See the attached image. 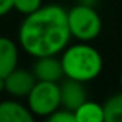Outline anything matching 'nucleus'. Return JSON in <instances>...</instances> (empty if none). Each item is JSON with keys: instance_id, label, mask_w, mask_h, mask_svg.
Instances as JSON below:
<instances>
[{"instance_id": "nucleus-12", "label": "nucleus", "mask_w": 122, "mask_h": 122, "mask_svg": "<svg viewBox=\"0 0 122 122\" xmlns=\"http://www.w3.org/2000/svg\"><path fill=\"white\" fill-rule=\"evenodd\" d=\"M40 6H42V0H15L13 2V9L25 16L36 12Z\"/></svg>"}, {"instance_id": "nucleus-16", "label": "nucleus", "mask_w": 122, "mask_h": 122, "mask_svg": "<svg viewBox=\"0 0 122 122\" xmlns=\"http://www.w3.org/2000/svg\"><path fill=\"white\" fill-rule=\"evenodd\" d=\"M119 83H121V88H122V72H121V76H119Z\"/></svg>"}, {"instance_id": "nucleus-15", "label": "nucleus", "mask_w": 122, "mask_h": 122, "mask_svg": "<svg viewBox=\"0 0 122 122\" xmlns=\"http://www.w3.org/2000/svg\"><path fill=\"white\" fill-rule=\"evenodd\" d=\"M5 91V78H0V93Z\"/></svg>"}, {"instance_id": "nucleus-8", "label": "nucleus", "mask_w": 122, "mask_h": 122, "mask_svg": "<svg viewBox=\"0 0 122 122\" xmlns=\"http://www.w3.org/2000/svg\"><path fill=\"white\" fill-rule=\"evenodd\" d=\"M19 52L16 43L5 36H0V78H6L17 68Z\"/></svg>"}, {"instance_id": "nucleus-3", "label": "nucleus", "mask_w": 122, "mask_h": 122, "mask_svg": "<svg viewBox=\"0 0 122 122\" xmlns=\"http://www.w3.org/2000/svg\"><path fill=\"white\" fill-rule=\"evenodd\" d=\"M66 13L71 36L81 42H89L98 37L102 30V19L91 5L79 3L66 10Z\"/></svg>"}, {"instance_id": "nucleus-10", "label": "nucleus", "mask_w": 122, "mask_h": 122, "mask_svg": "<svg viewBox=\"0 0 122 122\" xmlns=\"http://www.w3.org/2000/svg\"><path fill=\"white\" fill-rule=\"evenodd\" d=\"M75 119L76 122H103V108L98 102L85 101L82 102L75 111Z\"/></svg>"}, {"instance_id": "nucleus-5", "label": "nucleus", "mask_w": 122, "mask_h": 122, "mask_svg": "<svg viewBox=\"0 0 122 122\" xmlns=\"http://www.w3.org/2000/svg\"><path fill=\"white\" fill-rule=\"evenodd\" d=\"M32 72H33L36 81L59 82L60 79L63 78L62 63H60V59L56 57V55L36 57Z\"/></svg>"}, {"instance_id": "nucleus-7", "label": "nucleus", "mask_w": 122, "mask_h": 122, "mask_svg": "<svg viewBox=\"0 0 122 122\" xmlns=\"http://www.w3.org/2000/svg\"><path fill=\"white\" fill-rule=\"evenodd\" d=\"M59 92H60V106L65 108V109H69L72 112L82 102H85L88 99L83 83L73 81V79L65 81L59 86Z\"/></svg>"}, {"instance_id": "nucleus-14", "label": "nucleus", "mask_w": 122, "mask_h": 122, "mask_svg": "<svg viewBox=\"0 0 122 122\" xmlns=\"http://www.w3.org/2000/svg\"><path fill=\"white\" fill-rule=\"evenodd\" d=\"M13 2L15 0H0V17L13 10Z\"/></svg>"}, {"instance_id": "nucleus-9", "label": "nucleus", "mask_w": 122, "mask_h": 122, "mask_svg": "<svg viewBox=\"0 0 122 122\" xmlns=\"http://www.w3.org/2000/svg\"><path fill=\"white\" fill-rule=\"evenodd\" d=\"M33 113L27 106L16 101L0 102V122H32Z\"/></svg>"}, {"instance_id": "nucleus-11", "label": "nucleus", "mask_w": 122, "mask_h": 122, "mask_svg": "<svg viewBox=\"0 0 122 122\" xmlns=\"http://www.w3.org/2000/svg\"><path fill=\"white\" fill-rule=\"evenodd\" d=\"M102 108L106 122H122V92L109 96Z\"/></svg>"}, {"instance_id": "nucleus-13", "label": "nucleus", "mask_w": 122, "mask_h": 122, "mask_svg": "<svg viewBox=\"0 0 122 122\" xmlns=\"http://www.w3.org/2000/svg\"><path fill=\"white\" fill-rule=\"evenodd\" d=\"M46 118H47L49 122H76L75 113L69 109H65V108H62V109L57 108L56 111L49 113Z\"/></svg>"}, {"instance_id": "nucleus-1", "label": "nucleus", "mask_w": 122, "mask_h": 122, "mask_svg": "<svg viewBox=\"0 0 122 122\" xmlns=\"http://www.w3.org/2000/svg\"><path fill=\"white\" fill-rule=\"evenodd\" d=\"M71 37L66 9L59 5H42L25 17L19 29L20 46L33 57L60 53Z\"/></svg>"}, {"instance_id": "nucleus-4", "label": "nucleus", "mask_w": 122, "mask_h": 122, "mask_svg": "<svg viewBox=\"0 0 122 122\" xmlns=\"http://www.w3.org/2000/svg\"><path fill=\"white\" fill-rule=\"evenodd\" d=\"M27 108L33 116H47L60 108V92L57 82L36 81L27 93Z\"/></svg>"}, {"instance_id": "nucleus-2", "label": "nucleus", "mask_w": 122, "mask_h": 122, "mask_svg": "<svg viewBox=\"0 0 122 122\" xmlns=\"http://www.w3.org/2000/svg\"><path fill=\"white\" fill-rule=\"evenodd\" d=\"M63 76L82 83L99 76L103 68V59L98 49L88 43H76L65 47L60 56Z\"/></svg>"}, {"instance_id": "nucleus-6", "label": "nucleus", "mask_w": 122, "mask_h": 122, "mask_svg": "<svg viewBox=\"0 0 122 122\" xmlns=\"http://www.w3.org/2000/svg\"><path fill=\"white\" fill-rule=\"evenodd\" d=\"M35 83L36 78L33 72L16 68L5 78V91L13 96H27Z\"/></svg>"}]
</instances>
